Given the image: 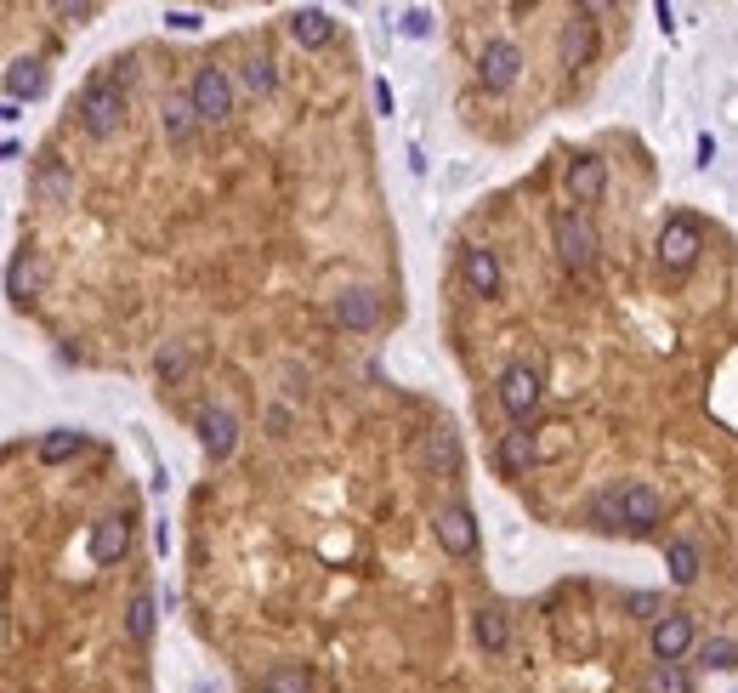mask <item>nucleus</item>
Here are the masks:
<instances>
[{
	"mask_svg": "<svg viewBox=\"0 0 738 693\" xmlns=\"http://www.w3.org/2000/svg\"><path fill=\"white\" fill-rule=\"evenodd\" d=\"M120 125H125V91L114 80H91L80 91V131L91 143H108V137H120Z\"/></svg>",
	"mask_w": 738,
	"mask_h": 693,
	"instance_id": "nucleus-1",
	"label": "nucleus"
},
{
	"mask_svg": "<svg viewBox=\"0 0 738 693\" xmlns=\"http://www.w3.org/2000/svg\"><path fill=\"white\" fill-rule=\"evenodd\" d=\"M659 267L665 273H687V267L699 262V250H704V228H699V216H670L665 228H659Z\"/></svg>",
	"mask_w": 738,
	"mask_h": 693,
	"instance_id": "nucleus-2",
	"label": "nucleus"
},
{
	"mask_svg": "<svg viewBox=\"0 0 738 693\" xmlns=\"http://www.w3.org/2000/svg\"><path fill=\"white\" fill-rule=\"evenodd\" d=\"M551 233H557V262H563L568 273H591V262H597V233H591V222H585L580 211H557Z\"/></svg>",
	"mask_w": 738,
	"mask_h": 693,
	"instance_id": "nucleus-3",
	"label": "nucleus"
},
{
	"mask_svg": "<svg viewBox=\"0 0 738 693\" xmlns=\"http://www.w3.org/2000/svg\"><path fill=\"white\" fill-rule=\"evenodd\" d=\"M188 103H194V114L205 125H222L233 114V80H228V69H205L194 74V86H188Z\"/></svg>",
	"mask_w": 738,
	"mask_h": 693,
	"instance_id": "nucleus-4",
	"label": "nucleus"
},
{
	"mask_svg": "<svg viewBox=\"0 0 738 693\" xmlns=\"http://www.w3.org/2000/svg\"><path fill=\"white\" fill-rule=\"evenodd\" d=\"M500 409H506L517 427H528V415L540 409V370L534 364H506V375H500Z\"/></svg>",
	"mask_w": 738,
	"mask_h": 693,
	"instance_id": "nucleus-5",
	"label": "nucleus"
},
{
	"mask_svg": "<svg viewBox=\"0 0 738 693\" xmlns=\"http://www.w3.org/2000/svg\"><path fill=\"white\" fill-rule=\"evenodd\" d=\"M517 74H523V52H517V40H489L483 57H477V80H483V91H511V86H517Z\"/></svg>",
	"mask_w": 738,
	"mask_h": 693,
	"instance_id": "nucleus-6",
	"label": "nucleus"
},
{
	"mask_svg": "<svg viewBox=\"0 0 738 693\" xmlns=\"http://www.w3.org/2000/svg\"><path fill=\"white\" fill-rule=\"evenodd\" d=\"M432 529H438V546L449 551V557H472L477 551V517L460 506V500H449V506H438V517H432Z\"/></svg>",
	"mask_w": 738,
	"mask_h": 693,
	"instance_id": "nucleus-7",
	"label": "nucleus"
},
{
	"mask_svg": "<svg viewBox=\"0 0 738 693\" xmlns=\"http://www.w3.org/2000/svg\"><path fill=\"white\" fill-rule=\"evenodd\" d=\"M557 57H563V69H568V74L591 69V57H597V23H591V12H574V18L563 23Z\"/></svg>",
	"mask_w": 738,
	"mask_h": 693,
	"instance_id": "nucleus-8",
	"label": "nucleus"
},
{
	"mask_svg": "<svg viewBox=\"0 0 738 693\" xmlns=\"http://www.w3.org/2000/svg\"><path fill=\"white\" fill-rule=\"evenodd\" d=\"M460 279L472 285V296H500L506 273H500V256L489 245H466L460 250Z\"/></svg>",
	"mask_w": 738,
	"mask_h": 693,
	"instance_id": "nucleus-9",
	"label": "nucleus"
},
{
	"mask_svg": "<svg viewBox=\"0 0 738 693\" xmlns=\"http://www.w3.org/2000/svg\"><path fill=\"white\" fill-rule=\"evenodd\" d=\"M335 324H341V330H375V324H381V296H375V290H364V285H347L341 290V296H335Z\"/></svg>",
	"mask_w": 738,
	"mask_h": 693,
	"instance_id": "nucleus-10",
	"label": "nucleus"
},
{
	"mask_svg": "<svg viewBox=\"0 0 738 693\" xmlns=\"http://www.w3.org/2000/svg\"><path fill=\"white\" fill-rule=\"evenodd\" d=\"M619 506H625V529L631 534H648L659 517H665V495L653 483H625L619 489Z\"/></svg>",
	"mask_w": 738,
	"mask_h": 693,
	"instance_id": "nucleus-11",
	"label": "nucleus"
},
{
	"mask_svg": "<svg viewBox=\"0 0 738 693\" xmlns=\"http://www.w3.org/2000/svg\"><path fill=\"white\" fill-rule=\"evenodd\" d=\"M563 182H568V199H574V205H597V199L608 194V165H602L597 154H580V160H568Z\"/></svg>",
	"mask_w": 738,
	"mask_h": 693,
	"instance_id": "nucleus-12",
	"label": "nucleus"
},
{
	"mask_svg": "<svg viewBox=\"0 0 738 693\" xmlns=\"http://www.w3.org/2000/svg\"><path fill=\"white\" fill-rule=\"evenodd\" d=\"M199 444H205V455H211V461H228L233 449H239V421H233L228 409H199Z\"/></svg>",
	"mask_w": 738,
	"mask_h": 693,
	"instance_id": "nucleus-13",
	"label": "nucleus"
},
{
	"mask_svg": "<svg viewBox=\"0 0 738 693\" xmlns=\"http://www.w3.org/2000/svg\"><path fill=\"white\" fill-rule=\"evenodd\" d=\"M687 648H693V614H659V620H653V659H659V665H676Z\"/></svg>",
	"mask_w": 738,
	"mask_h": 693,
	"instance_id": "nucleus-14",
	"label": "nucleus"
},
{
	"mask_svg": "<svg viewBox=\"0 0 738 693\" xmlns=\"http://www.w3.org/2000/svg\"><path fill=\"white\" fill-rule=\"evenodd\" d=\"M40 285H46V262H40V250H18L12 267H6V296L23 307V302H35V296H40Z\"/></svg>",
	"mask_w": 738,
	"mask_h": 693,
	"instance_id": "nucleus-15",
	"label": "nucleus"
},
{
	"mask_svg": "<svg viewBox=\"0 0 738 693\" xmlns=\"http://www.w3.org/2000/svg\"><path fill=\"white\" fill-rule=\"evenodd\" d=\"M290 40H296L301 52H318V46L335 40V18L324 6H296V12H290Z\"/></svg>",
	"mask_w": 738,
	"mask_h": 693,
	"instance_id": "nucleus-16",
	"label": "nucleus"
},
{
	"mask_svg": "<svg viewBox=\"0 0 738 693\" xmlns=\"http://www.w3.org/2000/svg\"><path fill=\"white\" fill-rule=\"evenodd\" d=\"M131 551V523L125 517H97L91 523V563H120Z\"/></svg>",
	"mask_w": 738,
	"mask_h": 693,
	"instance_id": "nucleus-17",
	"label": "nucleus"
},
{
	"mask_svg": "<svg viewBox=\"0 0 738 693\" xmlns=\"http://www.w3.org/2000/svg\"><path fill=\"white\" fill-rule=\"evenodd\" d=\"M40 91H46V63L40 57H18L6 69V103H35Z\"/></svg>",
	"mask_w": 738,
	"mask_h": 693,
	"instance_id": "nucleus-18",
	"label": "nucleus"
},
{
	"mask_svg": "<svg viewBox=\"0 0 738 693\" xmlns=\"http://www.w3.org/2000/svg\"><path fill=\"white\" fill-rule=\"evenodd\" d=\"M421 461L438 472V478H455L460 472V444H455V432H443V427H432L421 438Z\"/></svg>",
	"mask_w": 738,
	"mask_h": 693,
	"instance_id": "nucleus-19",
	"label": "nucleus"
},
{
	"mask_svg": "<svg viewBox=\"0 0 738 693\" xmlns=\"http://www.w3.org/2000/svg\"><path fill=\"white\" fill-rule=\"evenodd\" d=\"M35 199H40V205H69V199H74V171H69V165H63V160L40 165V171H35Z\"/></svg>",
	"mask_w": 738,
	"mask_h": 693,
	"instance_id": "nucleus-20",
	"label": "nucleus"
},
{
	"mask_svg": "<svg viewBox=\"0 0 738 693\" xmlns=\"http://www.w3.org/2000/svg\"><path fill=\"white\" fill-rule=\"evenodd\" d=\"M472 637H477L483 654H506V642H511L506 614H500V608H477V614H472Z\"/></svg>",
	"mask_w": 738,
	"mask_h": 693,
	"instance_id": "nucleus-21",
	"label": "nucleus"
},
{
	"mask_svg": "<svg viewBox=\"0 0 738 693\" xmlns=\"http://www.w3.org/2000/svg\"><path fill=\"white\" fill-rule=\"evenodd\" d=\"M194 103H188V97H165V103H159V131H165V137H171V143H188V137H194Z\"/></svg>",
	"mask_w": 738,
	"mask_h": 693,
	"instance_id": "nucleus-22",
	"label": "nucleus"
},
{
	"mask_svg": "<svg viewBox=\"0 0 738 693\" xmlns=\"http://www.w3.org/2000/svg\"><path fill=\"white\" fill-rule=\"evenodd\" d=\"M534 461H540V444H534V432L528 427H517V432L500 438V466H506V472H528Z\"/></svg>",
	"mask_w": 738,
	"mask_h": 693,
	"instance_id": "nucleus-23",
	"label": "nucleus"
},
{
	"mask_svg": "<svg viewBox=\"0 0 738 693\" xmlns=\"http://www.w3.org/2000/svg\"><path fill=\"white\" fill-rule=\"evenodd\" d=\"M80 449H86V432L57 427V432H46V438H40V461H46V466H63L69 455H80Z\"/></svg>",
	"mask_w": 738,
	"mask_h": 693,
	"instance_id": "nucleus-24",
	"label": "nucleus"
},
{
	"mask_svg": "<svg viewBox=\"0 0 738 693\" xmlns=\"http://www.w3.org/2000/svg\"><path fill=\"white\" fill-rule=\"evenodd\" d=\"M665 569H670L676 586H693V580H699V546H693V540H670Z\"/></svg>",
	"mask_w": 738,
	"mask_h": 693,
	"instance_id": "nucleus-25",
	"label": "nucleus"
},
{
	"mask_svg": "<svg viewBox=\"0 0 738 693\" xmlns=\"http://www.w3.org/2000/svg\"><path fill=\"white\" fill-rule=\"evenodd\" d=\"M188 364H194V347H188V341H165V347H159V381H165V387H176V381L188 375Z\"/></svg>",
	"mask_w": 738,
	"mask_h": 693,
	"instance_id": "nucleus-26",
	"label": "nucleus"
},
{
	"mask_svg": "<svg viewBox=\"0 0 738 693\" xmlns=\"http://www.w3.org/2000/svg\"><path fill=\"white\" fill-rule=\"evenodd\" d=\"M239 86L250 97H267V91L279 86V74H273V57H245V69H239Z\"/></svg>",
	"mask_w": 738,
	"mask_h": 693,
	"instance_id": "nucleus-27",
	"label": "nucleus"
},
{
	"mask_svg": "<svg viewBox=\"0 0 738 693\" xmlns=\"http://www.w3.org/2000/svg\"><path fill=\"white\" fill-rule=\"evenodd\" d=\"M125 631H131V642H148V637H154V597H148V591H137V597H131V608H125Z\"/></svg>",
	"mask_w": 738,
	"mask_h": 693,
	"instance_id": "nucleus-28",
	"label": "nucleus"
},
{
	"mask_svg": "<svg viewBox=\"0 0 738 693\" xmlns=\"http://www.w3.org/2000/svg\"><path fill=\"white\" fill-rule=\"evenodd\" d=\"M262 693H313V682H307L301 665H273V671L262 676Z\"/></svg>",
	"mask_w": 738,
	"mask_h": 693,
	"instance_id": "nucleus-29",
	"label": "nucleus"
},
{
	"mask_svg": "<svg viewBox=\"0 0 738 693\" xmlns=\"http://www.w3.org/2000/svg\"><path fill=\"white\" fill-rule=\"evenodd\" d=\"M642 693H687V671L682 665H653L642 676Z\"/></svg>",
	"mask_w": 738,
	"mask_h": 693,
	"instance_id": "nucleus-30",
	"label": "nucleus"
},
{
	"mask_svg": "<svg viewBox=\"0 0 738 693\" xmlns=\"http://www.w3.org/2000/svg\"><path fill=\"white\" fill-rule=\"evenodd\" d=\"M591 523H597V529H619V523H625L619 489H608V495H597V500H591Z\"/></svg>",
	"mask_w": 738,
	"mask_h": 693,
	"instance_id": "nucleus-31",
	"label": "nucleus"
},
{
	"mask_svg": "<svg viewBox=\"0 0 738 693\" xmlns=\"http://www.w3.org/2000/svg\"><path fill=\"white\" fill-rule=\"evenodd\" d=\"M704 665H710V671H733V665H738V642L733 637H710V642H704Z\"/></svg>",
	"mask_w": 738,
	"mask_h": 693,
	"instance_id": "nucleus-32",
	"label": "nucleus"
},
{
	"mask_svg": "<svg viewBox=\"0 0 738 693\" xmlns=\"http://www.w3.org/2000/svg\"><path fill=\"white\" fill-rule=\"evenodd\" d=\"M404 35H415V40H421V35H432V18H426L421 6H415V12H404Z\"/></svg>",
	"mask_w": 738,
	"mask_h": 693,
	"instance_id": "nucleus-33",
	"label": "nucleus"
},
{
	"mask_svg": "<svg viewBox=\"0 0 738 693\" xmlns=\"http://www.w3.org/2000/svg\"><path fill=\"white\" fill-rule=\"evenodd\" d=\"M57 18H69V23H86V18H97V6H91V0H80V6H69V0H63V6H57Z\"/></svg>",
	"mask_w": 738,
	"mask_h": 693,
	"instance_id": "nucleus-34",
	"label": "nucleus"
},
{
	"mask_svg": "<svg viewBox=\"0 0 738 693\" xmlns=\"http://www.w3.org/2000/svg\"><path fill=\"white\" fill-rule=\"evenodd\" d=\"M165 23L171 29H199V12H165Z\"/></svg>",
	"mask_w": 738,
	"mask_h": 693,
	"instance_id": "nucleus-35",
	"label": "nucleus"
},
{
	"mask_svg": "<svg viewBox=\"0 0 738 693\" xmlns=\"http://www.w3.org/2000/svg\"><path fill=\"white\" fill-rule=\"evenodd\" d=\"M375 108H381V114H392V86H387V80H375Z\"/></svg>",
	"mask_w": 738,
	"mask_h": 693,
	"instance_id": "nucleus-36",
	"label": "nucleus"
}]
</instances>
